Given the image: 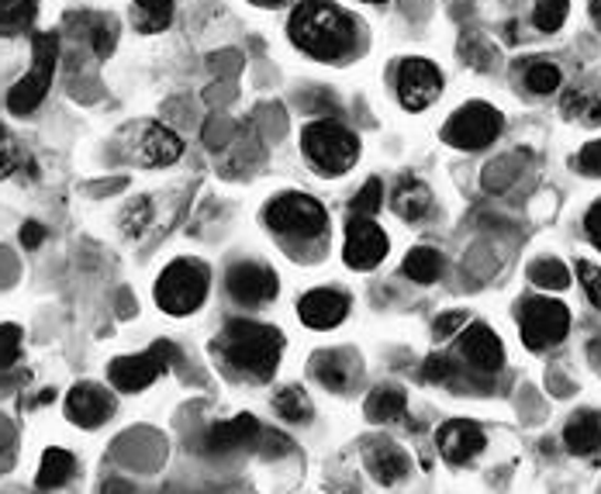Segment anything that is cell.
<instances>
[{
    "label": "cell",
    "mask_w": 601,
    "mask_h": 494,
    "mask_svg": "<svg viewBox=\"0 0 601 494\" xmlns=\"http://www.w3.org/2000/svg\"><path fill=\"white\" fill-rule=\"evenodd\" d=\"M273 408L277 415H283L287 422H308L311 419V401L301 387H280L273 395Z\"/></svg>",
    "instance_id": "f546056e"
},
{
    "label": "cell",
    "mask_w": 601,
    "mask_h": 494,
    "mask_svg": "<svg viewBox=\"0 0 601 494\" xmlns=\"http://www.w3.org/2000/svg\"><path fill=\"white\" fill-rule=\"evenodd\" d=\"M311 374L329 391H350V384L359 377V363L350 350H322L311 359Z\"/></svg>",
    "instance_id": "ac0fdd59"
},
{
    "label": "cell",
    "mask_w": 601,
    "mask_h": 494,
    "mask_svg": "<svg viewBox=\"0 0 601 494\" xmlns=\"http://www.w3.org/2000/svg\"><path fill=\"white\" fill-rule=\"evenodd\" d=\"M42 239H45V228L39 222H24V228H21V246L24 249H39Z\"/></svg>",
    "instance_id": "ee69618b"
},
{
    "label": "cell",
    "mask_w": 601,
    "mask_h": 494,
    "mask_svg": "<svg viewBox=\"0 0 601 494\" xmlns=\"http://www.w3.org/2000/svg\"><path fill=\"white\" fill-rule=\"evenodd\" d=\"M405 277L408 280H415V283H432V280H439V273H442V259H439V253L436 249H429V246H418V249H411L408 256H405Z\"/></svg>",
    "instance_id": "4316f807"
},
{
    "label": "cell",
    "mask_w": 601,
    "mask_h": 494,
    "mask_svg": "<svg viewBox=\"0 0 601 494\" xmlns=\"http://www.w3.org/2000/svg\"><path fill=\"white\" fill-rule=\"evenodd\" d=\"M502 128H505V118L498 108H491V104H484V100H470L447 121L442 139H447L453 149L477 152V149H487L494 139H498Z\"/></svg>",
    "instance_id": "ba28073f"
},
{
    "label": "cell",
    "mask_w": 601,
    "mask_h": 494,
    "mask_svg": "<svg viewBox=\"0 0 601 494\" xmlns=\"http://www.w3.org/2000/svg\"><path fill=\"white\" fill-rule=\"evenodd\" d=\"M136 160L149 170H160V167H173L180 155H184V139H180L173 128L160 125V121H149L139 128V142L132 146Z\"/></svg>",
    "instance_id": "5bb4252c"
},
{
    "label": "cell",
    "mask_w": 601,
    "mask_h": 494,
    "mask_svg": "<svg viewBox=\"0 0 601 494\" xmlns=\"http://www.w3.org/2000/svg\"><path fill=\"white\" fill-rule=\"evenodd\" d=\"M39 0H0V35H21L32 29Z\"/></svg>",
    "instance_id": "484cf974"
},
{
    "label": "cell",
    "mask_w": 601,
    "mask_h": 494,
    "mask_svg": "<svg viewBox=\"0 0 601 494\" xmlns=\"http://www.w3.org/2000/svg\"><path fill=\"white\" fill-rule=\"evenodd\" d=\"M21 163V152L14 146V139L8 136V128H0V180H8Z\"/></svg>",
    "instance_id": "74e56055"
},
{
    "label": "cell",
    "mask_w": 601,
    "mask_h": 494,
    "mask_svg": "<svg viewBox=\"0 0 601 494\" xmlns=\"http://www.w3.org/2000/svg\"><path fill=\"white\" fill-rule=\"evenodd\" d=\"M73 471H76L73 453H69V450H60V447H52V450L42 453L35 484H39V491H56V487H63V484L73 477Z\"/></svg>",
    "instance_id": "603a6c76"
},
{
    "label": "cell",
    "mask_w": 601,
    "mask_h": 494,
    "mask_svg": "<svg viewBox=\"0 0 601 494\" xmlns=\"http://www.w3.org/2000/svg\"><path fill=\"white\" fill-rule=\"evenodd\" d=\"M267 225L270 232L283 239H298V243H311L322 239L329 228V215L325 207L308 197V194H280L267 204Z\"/></svg>",
    "instance_id": "8992f818"
},
{
    "label": "cell",
    "mask_w": 601,
    "mask_h": 494,
    "mask_svg": "<svg viewBox=\"0 0 601 494\" xmlns=\"http://www.w3.org/2000/svg\"><path fill=\"white\" fill-rule=\"evenodd\" d=\"M346 264L353 270H374L380 259L387 256V236H384V228L371 218H356L346 225Z\"/></svg>",
    "instance_id": "7c38bea8"
},
{
    "label": "cell",
    "mask_w": 601,
    "mask_h": 494,
    "mask_svg": "<svg viewBox=\"0 0 601 494\" xmlns=\"http://www.w3.org/2000/svg\"><path fill=\"white\" fill-rule=\"evenodd\" d=\"M121 232L128 239H139L142 232L152 225V201L149 197H132L125 204V212H121Z\"/></svg>",
    "instance_id": "4dcf8cb0"
},
{
    "label": "cell",
    "mask_w": 601,
    "mask_h": 494,
    "mask_svg": "<svg viewBox=\"0 0 601 494\" xmlns=\"http://www.w3.org/2000/svg\"><path fill=\"white\" fill-rule=\"evenodd\" d=\"M115 42H118V21L115 18H97V24H94V52L100 60H108Z\"/></svg>",
    "instance_id": "d590c367"
},
{
    "label": "cell",
    "mask_w": 601,
    "mask_h": 494,
    "mask_svg": "<svg viewBox=\"0 0 601 494\" xmlns=\"http://www.w3.org/2000/svg\"><path fill=\"white\" fill-rule=\"evenodd\" d=\"M363 457H367V471L380 484H398L411 471L408 453L401 447H395V443H387V439H371L367 450H363Z\"/></svg>",
    "instance_id": "ffe728a7"
},
{
    "label": "cell",
    "mask_w": 601,
    "mask_h": 494,
    "mask_svg": "<svg viewBox=\"0 0 601 494\" xmlns=\"http://www.w3.org/2000/svg\"><path fill=\"white\" fill-rule=\"evenodd\" d=\"M460 329H466V315H463V311H450V315H439L436 325H432L436 340H450V335L460 332Z\"/></svg>",
    "instance_id": "b9f144b4"
},
{
    "label": "cell",
    "mask_w": 601,
    "mask_h": 494,
    "mask_svg": "<svg viewBox=\"0 0 601 494\" xmlns=\"http://www.w3.org/2000/svg\"><path fill=\"white\" fill-rule=\"evenodd\" d=\"M390 207L405 218V222H418V218H426L429 215V207H432V191L422 184V180H415V176H405L398 191L390 194Z\"/></svg>",
    "instance_id": "7402d4cb"
},
{
    "label": "cell",
    "mask_w": 601,
    "mask_h": 494,
    "mask_svg": "<svg viewBox=\"0 0 601 494\" xmlns=\"http://www.w3.org/2000/svg\"><path fill=\"white\" fill-rule=\"evenodd\" d=\"M436 443H439V453L447 463L460 466V463H470L484 447H487V436L477 422H466V419H450L442 422L439 432H436Z\"/></svg>",
    "instance_id": "9a60e30c"
},
{
    "label": "cell",
    "mask_w": 601,
    "mask_h": 494,
    "mask_svg": "<svg viewBox=\"0 0 601 494\" xmlns=\"http://www.w3.org/2000/svg\"><path fill=\"white\" fill-rule=\"evenodd\" d=\"M132 24L142 35H160L173 24V0H136Z\"/></svg>",
    "instance_id": "cb8c5ba5"
},
{
    "label": "cell",
    "mask_w": 601,
    "mask_h": 494,
    "mask_svg": "<svg viewBox=\"0 0 601 494\" xmlns=\"http://www.w3.org/2000/svg\"><path fill=\"white\" fill-rule=\"evenodd\" d=\"M518 325H522V343H526L533 353H543L567 340L570 311H567V304H560L554 298H522Z\"/></svg>",
    "instance_id": "52a82bcc"
},
{
    "label": "cell",
    "mask_w": 601,
    "mask_h": 494,
    "mask_svg": "<svg viewBox=\"0 0 601 494\" xmlns=\"http://www.w3.org/2000/svg\"><path fill=\"white\" fill-rule=\"evenodd\" d=\"M301 149L325 176H343L359 160V139L332 118L311 121L301 132Z\"/></svg>",
    "instance_id": "3957f363"
},
{
    "label": "cell",
    "mask_w": 601,
    "mask_h": 494,
    "mask_svg": "<svg viewBox=\"0 0 601 494\" xmlns=\"http://www.w3.org/2000/svg\"><path fill=\"white\" fill-rule=\"evenodd\" d=\"M180 359V350L173 343H155L149 353H139V356H118L111 367H108V377L118 391L125 395H136V391H146V387L160 377L167 367Z\"/></svg>",
    "instance_id": "9c48e42d"
},
{
    "label": "cell",
    "mask_w": 601,
    "mask_h": 494,
    "mask_svg": "<svg viewBox=\"0 0 601 494\" xmlns=\"http://www.w3.org/2000/svg\"><path fill=\"white\" fill-rule=\"evenodd\" d=\"M570 14V0H536L533 21L539 32H560V24Z\"/></svg>",
    "instance_id": "d6a6232c"
},
{
    "label": "cell",
    "mask_w": 601,
    "mask_h": 494,
    "mask_svg": "<svg viewBox=\"0 0 601 494\" xmlns=\"http://www.w3.org/2000/svg\"><path fill=\"white\" fill-rule=\"evenodd\" d=\"M253 4H259V8H280L283 0H253Z\"/></svg>",
    "instance_id": "bcb514c9"
},
{
    "label": "cell",
    "mask_w": 601,
    "mask_h": 494,
    "mask_svg": "<svg viewBox=\"0 0 601 494\" xmlns=\"http://www.w3.org/2000/svg\"><path fill=\"white\" fill-rule=\"evenodd\" d=\"M350 315V298L335 288H319V291H308L298 301V319L308 329H335Z\"/></svg>",
    "instance_id": "e0dca14e"
},
{
    "label": "cell",
    "mask_w": 601,
    "mask_h": 494,
    "mask_svg": "<svg viewBox=\"0 0 601 494\" xmlns=\"http://www.w3.org/2000/svg\"><path fill=\"white\" fill-rule=\"evenodd\" d=\"M287 32H291V42L301 52H308L311 60H322V63L343 60L356 45L353 18L343 8L329 4V0H304V4H298Z\"/></svg>",
    "instance_id": "6da1fadb"
},
{
    "label": "cell",
    "mask_w": 601,
    "mask_h": 494,
    "mask_svg": "<svg viewBox=\"0 0 601 494\" xmlns=\"http://www.w3.org/2000/svg\"><path fill=\"white\" fill-rule=\"evenodd\" d=\"M56 60H60V39L56 32H39L32 39V69L21 76L8 94V111L14 115H32L45 100L52 76H56Z\"/></svg>",
    "instance_id": "5b68a950"
},
{
    "label": "cell",
    "mask_w": 601,
    "mask_h": 494,
    "mask_svg": "<svg viewBox=\"0 0 601 494\" xmlns=\"http://www.w3.org/2000/svg\"><path fill=\"white\" fill-rule=\"evenodd\" d=\"M207 283H212V273H207L201 259H173L155 280V304L167 315H191V311L204 304Z\"/></svg>",
    "instance_id": "277c9868"
},
{
    "label": "cell",
    "mask_w": 601,
    "mask_h": 494,
    "mask_svg": "<svg viewBox=\"0 0 601 494\" xmlns=\"http://www.w3.org/2000/svg\"><path fill=\"white\" fill-rule=\"evenodd\" d=\"M225 288L239 304H270L280 291L277 273L264 264H235L225 273Z\"/></svg>",
    "instance_id": "8fae6325"
},
{
    "label": "cell",
    "mask_w": 601,
    "mask_h": 494,
    "mask_svg": "<svg viewBox=\"0 0 601 494\" xmlns=\"http://www.w3.org/2000/svg\"><path fill=\"white\" fill-rule=\"evenodd\" d=\"M526 273L543 291H567L570 288V270L560 264V259H533Z\"/></svg>",
    "instance_id": "f1b7e54d"
},
{
    "label": "cell",
    "mask_w": 601,
    "mask_h": 494,
    "mask_svg": "<svg viewBox=\"0 0 601 494\" xmlns=\"http://www.w3.org/2000/svg\"><path fill=\"white\" fill-rule=\"evenodd\" d=\"M21 359V332L18 325H0V374L11 370Z\"/></svg>",
    "instance_id": "e575fe53"
},
{
    "label": "cell",
    "mask_w": 601,
    "mask_h": 494,
    "mask_svg": "<svg viewBox=\"0 0 601 494\" xmlns=\"http://www.w3.org/2000/svg\"><path fill=\"white\" fill-rule=\"evenodd\" d=\"M405 408H408V395L401 391V387L387 384V387H377V391L367 398V408L363 411H367L371 422H395L405 415Z\"/></svg>",
    "instance_id": "d4e9b609"
},
{
    "label": "cell",
    "mask_w": 601,
    "mask_h": 494,
    "mask_svg": "<svg viewBox=\"0 0 601 494\" xmlns=\"http://www.w3.org/2000/svg\"><path fill=\"white\" fill-rule=\"evenodd\" d=\"M584 232H588V239L601 249V201H594L591 212L584 215Z\"/></svg>",
    "instance_id": "7bdbcfd3"
},
{
    "label": "cell",
    "mask_w": 601,
    "mask_h": 494,
    "mask_svg": "<svg viewBox=\"0 0 601 494\" xmlns=\"http://www.w3.org/2000/svg\"><path fill=\"white\" fill-rule=\"evenodd\" d=\"M422 377L432 384H447L453 377V359L450 356H429L426 367H422Z\"/></svg>",
    "instance_id": "ab89813d"
},
{
    "label": "cell",
    "mask_w": 601,
    "mask_h": 494,
    "mask_svg": "<svg viewBox=\"0 0 601 494\" xmlns=\"http://www.w3.org/2000/svg\"><path fill=\"white\" fill-rule=\"evenodd\" d=\"M115 415V398L97 384H76L66 398V419L81 429H97Z\"/></svg>",
    "instance_id": "2e32d148"
},
{
    "label": "cell",
    "mask_w": 601,
    "mask_h": 494,
    "mask_svg": "<svg viewBox=\"0 0 601 494\" xmlns=\"http://www.w3.org/2000/svg\"><path fill=\"white\" fill-rule=\"evenodd\" d=\"M256 436H259V422L253 419V415H235V419L207 429L204 450L207 453H232V450H243V447H256Z\"/></svg>",
    "instance_id": "d6986e66"
},
{
    "label": "cell",
    "mask_w": 601,
    "mask_h": 494,
    "mask_svg": "<svg viewBox=\"0 0 601 494\" xmlns=\"http://www.w3.org/2000/svg\"><path fill=\"white\" fill-rule=\"evenodd\" d=\"M564 115L567 118H581L584 125H601V87L570 90L564 97Z\"/></svg>",
    "instance_id": "83f0119b"
},
{
    "label": "cell",
    "mask_w": 601,
    "mask_h": 494,
    "mask_svg": "<svg viewBox=\"0 0 601 494\" xmlns=\"http://www.w3.org/2000/svg\"><path fill=\"white\" fill-rule=\"evenodd\" d=\"M578 170H581L584 176H601V139H594V142H588V146L581 149V155H578Z\"/></svg>",
    "instance_id": "60d3db41"
},
{
    "label": "cell",
    "mask_w": 601,
    "mask_h": 494,
    "mask_svg": "<svg viewBox=\"0 0 601 494\" xmlns=\"http://www.w3.org/2000/svg\"><path fill=\"white\" fill-rule=\"evenodd\" d=\"M256 447L264 457H283V453L294 450L291 439H287L283 432H264V429H259V436H256Z\"/></svg>",
    "instance_id": "f35d334b"
},
{
    "label": "cell",
    "mask_w": 601,
    "mask_h": 494,
    "mask_svg": "<svg viewBox=\"0 0 601 494\" xmlns=\"http://www.w3.org/2000/svg\"><path fill=\"white\" fill-rule=\"evenodd\" d=\"M588 8H591V18L601 24V0H588Z\"/></svg>",
    "instance_id": "f6af8a7d"
},
{
    "label": "cell",
    "mask_w": 601,
    "mask_h": 494,
    "mask_svg": "<svg viewBox=\"0 0 601 494\" xmlns=\"http://www.w3.org/2000/svg\"><path fill=\"white\" fill-rule=\"evenodd\" d=\"M457 353H460L477 374H487V377H491V374H498V370L505 367V346H502V340H498V335H494L484 322H474V325L466 322L463 340H460Z\"/></svg>",
    "instance_id": "4fadbf2b"
},
{
    "label": "cell",
    "mask_w": 601,
    "mask_h": 494,
    "mask_svg": "<svg viewBox=\"0 0 601 494\" xmlns=\"http://www.w3.org/2000/svg\"><path fill=\"white\" fill-rule=\"evenodd\" d=\"M380 201H384V187H380V180H377V176H371L367 184L359 187V194L353 197L350 212H353L356 218H374V215L380 212Z\"/></svg>",
    "instance_id": "836d02e7"
},
{
    "label": "cell",
    "mask_w": 601,
    "mask_h": 494,
    "mask_svg": "<svg viewBox=\"0 0 601 494\" xmlns=\"http://www.w3.org/2000/svg\"><path fill=\"white\" fill-rule=\"evenodd\" d=\"M367 4H384V0H367Z\"/></svg>",
    "instance_id": "c3c4849f"
},
{
    "label": "cell",
    "mask_w": 601,
    "mask_h": 494,
    "mask_svg": "<svg viewBox=\"0 0 601 494\" xmlns=\"http://www.w3.org/2000/svg\"><path fill=\"white\" fill-rule=\"evenodd\" d=\"M578 280H581V288L588 291L591 304L601 311V270L594 264H588V259H578Z\"/></svg>",
    "instance_id": "8d00e7d4"
},
{
    "label": "cell",
    "mask_w": 601,
    "mask_h": 494,
    "mask_svg": "<svg viewBox=\"0 0 601 494\" xmlns=\"http://www.w3.org/2000/svg\"><path fill=\"white\" fill-rule=\"evenodd\" d=\"M442 94V73L429 60H405L398 66V97L405 111H426Z\"/></svg>",
    "instance_id": "30bf717a"
},
{
    "label": "cell",
    "mask_w": 601,
    "mask_h": 494,
    "mask_svg": "<svg viewBox=\"0 0 601 494\" xmlns=\"http://www.w3.org/2000/svg\"><path fill=\"white\" fill-rule=\"evenodd\" d=\"M564 443L573 457H591L601 447V415L598 411H578L564 429Z\"/></svg>",
    "instance_id": "44dd1931"
},
{
    "label": "cell",
    "mask_w": 601,
    "mask_h": 494,
    "mask_svg": "<svg viewBox=\"0 0 601 494\" xmlns=\"http://www.w3.org/2000/svg\"><path fill=\"white\" fill-rule=\"evenodd\" d=\"M560 84H564V73H560L557 63H546V60L529 63V69H526V87L533 94H554V90H560Z\"/></svg>",
    "instance_id": "1f68e13d"
},
{
    "label": "cell",
    "mask_w": 601,
    "mask_h": 494,
    "mask_svg": "<svg viewBox=\"0 0 601 494\" xmlns=\"http://www.w3.org/2000/svg\"><path fill=\"white\" fill-rule=\"evenodd\" d=\"M329 494H359V491H353V487H343V491H329Z\"/></svg>",
    "instance_id": "7dc6e473"
},
{
    "label": "cell",
    "mask_w": 601,
    "mask_h": 494,
    "mask_svg": "<svg viewBox=\"0 0 601 494\" xmlns=\"http://www.w3.org/2000/svg\"><path fill=\"white\" fill-rule=\"evenodd\" d=\"M215 350L232 363L235 370H243L256 380H270L280 367L283 353V335L273 325L249 322V319H232L225 332L218 335Z\"/></svg>",
    "instance_id": "7a4b0ae2"
}]
</instances>
